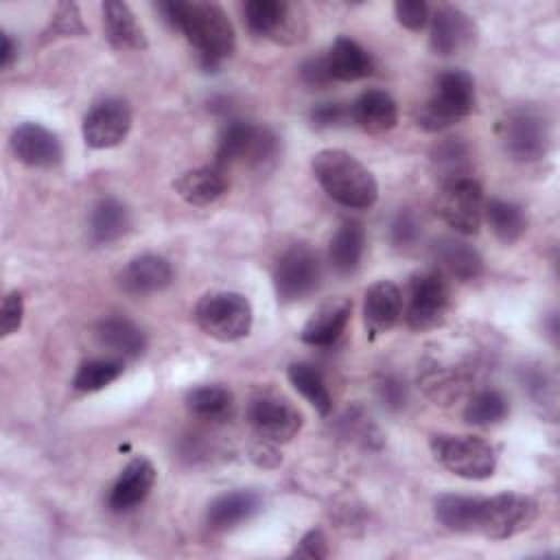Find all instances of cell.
<instances>
[{
  "mask_svg": "<svg viewBox=\"0 0 560 560\" xmlns=\"http://www.w3.org/2000/svg\"><path fill=\"white\" fill-rule=\"evenodd\" d=\"M158 9L164 15V20L173 28L182 31L186 39L199 50L206 68H214L234 52V26L221 4L199 0H171L160 2Z\"/></svg>",
  "mask_w": 560,
  "mask_h": 560,
  "instance_id": "obj_1",
  "label": "cell"
},
{
  "mask_svg": "<svg viewBox=\"0 0 560 560\" xmlns=\"http://www.w3.org/2000/svg\"><path fill=\"white\" fill-rule=\"evenodd\" d=\"M313 175L330 199L346 208H370L378 199L374 175L343 149H322L313 155Z\"/></svg>",
  "mask_w": 560,
  "mask_h": 560,
  "instance_id": "obj_2",
  "label": "cell"
},
{
  "mask_svg": "<svg viewBox=\"0 0 560 560\" xmlns=\"http://www.w3.org/2000/svg\"><path fill=\"white\" fill-rule=\"evenodd\" d=\"M475 81L468 72L451 68L444 70L433 85L431 96L418 109V125L427 131H442L475 109Z\"/></svg>",
  "mask_w": 560,
  "mask_h": 560,
  "instance_id": "obj_3",
  "label": "cell"
},
{
  "mask_svg": "<svg viewBox=\"0 0 560 560\" xmlns=\"http://www.w3.org/2000/svg\"><path fill=\"white\" fill-rule=\"evenodd\" d=\"M503 151L516 162H536L549 153L551 127L547 116L534 105H516L497 122Z\"/></svg>",
  "mask_w": 560,
  "mask_h": 560,
  "instance_id": "obj_4",
  "label": "cell"
},
{
  "mask_svg": "<svg viewBox=\"0 0 560 560\" xmlns=\"http://www.w3.org/2000/svg\"><path fill=\"white\" fill-rule=\"evenodd\" d=\"M195 322L217 341H236L249 335L254 311L243 293L212 291L197 302Z\"/></svg>",
  "mask_w": 560,
  "mask_h": 560,
  "instance_id": "obj_5",
  "label": "cell"
},
{
  "mask_svg": "<svg viewBox=\"0 0 560 560\" xmlns=\"http://www.w3.org/2000/svg\"><path fill=\"white\" fill-rule=\"evenodd\" d=\"M429 446L435 462L462 479L481 481L492 477L497 468V453L492 444L477 435L435 433L431 435Z\"/></svg>",
  "mask_w": 560,
  "mask_h": 560,
  "instance_id": "obj_6",
  "label": "cell"
},
{
  "mask_svg": "<svg viewBox=\"0 0 560 560\" xmlns=\"http://www.w3.org/2000/svg\"><path fill=\"white\" fill-rule=\"evenodd\" d=\"M451 311V287L442 271H418L402 295L405 324L411 330L438 328Z\"/></svg>",
  "mask_w": 560,
  "mask_h": 560,
  "instance_id": "obj_7",
  "label": "cell"
},
{
  "mask_svg": "<svg viewBox=\"0 0 560 560\" xmlns=\"http://www.w3.org/2000/svg\"><path fill=\"white\" fill-rule=\"evenodd\" d=\"M278 153V138L271 129L252 125L247 120H232L223 127L217 147V168H225L234 162L258 166L269 162Z\"/></svg>",
  "mask_w": 560,
  "mask_h": 560,
  "instance_id": "obj_8",
  "label": "cell"
},
{
  "mask_svg": "<svg viewBox=\"0 0 560 560\" xmlns=\"http://www.w3.org/2000/svg\"><path fill=\"white\" fill-rule=\"evenodd\" d=\"M538 518V503L518 492H501L481 499L477 532L490 540L512 538L534 525Z\"/></svg>",
  "mask_w": 560,
  "mask_h": 560,
  "instance_id": "obj_9",
  "label": "cell"
},
{
  "mask_svg": "<svg viewBox=\"0 0 560 560\" xmlns=\"http://www.w3.org/2000/svg\"><path fill=\"white\" fill-rule=\"evenodd\" d=\"M483 190L475 177L442 184L435 197V212L459 234H477L483 221Z\"/></svg>",
  "mask_w": 560,
  "mask_h": 560,
  "instance_id": "obj_10",
  "label": "cell"
},
{
  "mask_svg": "<svg viewBox=\"0 0 560 560\" xmlns=\"http://www.w3.org/2000/svg\"><path fill=\"white\" fill-rule=\"evenodd\" d=\"M322 280V262L306 243H293L282 252L273 269V287L282 302L311 295Z\"/></svg>",
  "mask_w": 560,
  "mask_h": 560,
  "instance_id": "obj_11",
  "label": "cell"
},
{
  "mask_svg": "<svg viewBox=\"0 0 560 560\" xmlns=\"http://www.w3.org/2000/svg\"><path fill=\"white\" fill-rule=\"evenodd\" d=\"M243 15L254 35L269 37L278 44H295L306 33L300 9L284 0H249L243 7Z\"/></svg>",
  "mask_w": 560,
  "mask_h": 560,
  "instance_id": "obj_12",
  "label": "cell"
},
{
  "mask_svg": "<svg viewBox=\"0 0 560 560\" xmlns=\"http://www.w3.org/2000/svg\"><path fill=\"white\" fill-rule=\"evenodd\" d=\"M131 129V109L127 101L109 96L92 105L85 114L81 133L92 149H112L120 144Z\"/></svg>",
  "mask_w": 560,
  "mask_h": 560,
  "instance_id": "obj_13",
  "label": "cell"
},
{
  "mask_svg": "<svg viewBox=\"0 0 560 560\" xmlns=\"http://www.w3.org/2000/svg\"><path fill=\"white\" fill-rule=\"evenodd\" d=\"M247 416L256 433L271 444L289 442L302 429V413L289 400L278 396L254 398Z\"/></svg>",
  "mask_w": 560,
  "mask_h": 560,
  "instance_id": "obj_14",
  "label": "cell"
},
{
  "mask_svg": "<svg viewBox=\"0 0 560 560\" xmlns=\"http://www.w3.org/2000/svg\"><path fill=\"white\" fill-rule=\"evenodd\" d=\"M9 144L13 155L31 168H52L63 158V149L57 133L31 120L18 125L11 131Z\"/></svg>",
  "mask_w": 560,
  "mask_h": 560,
  "instance_id": "obj_15",
  "label": "cell"
},
{
  "mask_svg": "<svg viewBox=\"0 0 560 560\" xmlns=\"http://www.w3.org/2000/svg\"><path fill=\"white\" fill-rule=\"evenodd\" d=\"M429 24H431L429 44L433 52L442 57L466 50L477 37V26L472 18L457 7H440L431 15Z\"/></svg>",
  "mask_w": 560,
  "mask_h": 560,
  "instance_id": "obj_16",
  "label": "cell"
},
{
  "mask_svg": "<svg viewBox=\"0 0 560 560\" xmlns=\"http://www.w3.org/2000/svg\"><path fill=\"white\" fill-rule=\"evenodd\" d=\"M173 282V269L158 254H140L131 258L118 273V284L127 295L144 298L164 291Z\"/></svg>",
  "mask_w": 560,
  "mask_h": 560,
  "instance_id": "obj_17",
  "label": "cell"
},
{
  "mask_svg": "<svg viewBox=\"0 0 560 560\" xmlns=\"http://www.w3.org/2000/svg\"><path fill=\"white\" fill-rule=\"evenodd\" d=\"M155 466L147 459V457H136L131 459L122 470L120 475L116 477L109 494H107V505L112 512H129L133 510L136 505H140L153 483H155Z\"/></svg>",
  "mask_w": 560,
  "mask_h": 560,
  "instance_id": "obj_18",
  "label": "cell"
},
{
  "mask_svg": "<svg viewBox=\"0 0 560 560\" xmlns=\"http://www.w3.org/2000/svg\"><path fill=\"white\" fill-rule=\"evenodd\" d=\"M402 315V293L392 280H378L365 289L363 322L370 337L389 332Z\"/></svg>",
  "mask_w": 560,
  "mask_h": 560,
  "instance_id": "obj_19",
  "label": "cell"
},
{
  "mask_svg": "<svg viewBox=\"0 0 560 560\" xmlns=\"http://www.w3.org/2000/svg\"><path fill=\"white\" fill-rule=\"evenodd\" d=\"M352 315V302L346 298H337L324 302L302 326L300 339L315 348L332 346L346 330Z\"/></svg>",
  "mask_w": 560,
  "mask_h": 560,
  "instance_id": "obj_20",
  "label": "cell"
},
{
  "mask_svg": "<svg viewBox=\"0 0 560 560\" xmlns=\"http://www.w3.org/2000/svg\"><path fill=\"white\" fill-rule=\"evenodd\" d=\"M103 31L112 48L116 50H144L147 35L138 24L131 7L120 0H105L103 7Z\"/></svg>",
  "mask_w": 560,
  "mask_h": 560,
  "instance_id": "obj_21",
  "label": "cell"
},
{
  "mask_svg": "<svg viewBox=\"0 0 560 560\" xmlns=\"http://www.w3.org/2000/svg\"><path fill=\"white\" fill-rule=\"evenodd\" d=\"M324 57L332 81L350 83L365 79L374 72V61L370 52L350 37H337Z\"/></svg>",
  "mask_w": 560,
  "mask_h": 560,
  "instance_id": "obj_22",
  "label": "cell"
},
{
  "mask_svg": "<svg viewBox=\"0 0 560 560\" xmlns=\"http://www.w3.org/2000/svg\"><path fill=\"white\" fill-rule=\"evenodd\" d=\"M260 510V497L254 490H232L223 492L210 501L206 521L210 529L225 532L245 521H249Z\"/></svg>",
  "mask_w": 560,
  "mask_h": 560,
  "instance_id": "obj_23",
  "label": "cell"
},
{
  "mask_svg": "<svg viewBox=\"0 0 560 560\" xmlns=\"http://www.w3.org/2000/svg\"><path fill=\"white\" fill-rule=\"evenodd\" d=\"M352 120L370 133H383L396 127L398 105L385 90H365L350 105Z\"/></svg>",
  "mask_w": 560,
  "mask_h": 560,
  "instance_id": "obj_24",
  "label": "cell"
},
{
  "mask_svg": "<svg viewBox=\"0 0 560 560\" xmlns=\"http://www.w3.org/2000/svg\"><path fill=\"white\" fill-rule=\"evenodd\" d=\"M175 192L190 206H208L228 190V179L217 166H201L182 173L173 182Z\"/></svg>",
  "mask_w": 560,
  "mask_h": 560,
  "instance_id": "obj_25",
  "label": "cell"
},
{
  "mask_svg": "<svg viewBox=\"0 0 560 560\" xmlns=\"http://www.w3.org/2000/svg\"><path fill=\"white\" fill-rule=\"evenodd\" d=\"M433 258L444 273L457 280H475L483 271L481 254L459 238H440L433 247Z\"/></svg>",
  "mask_w": 560,
  "mask_h": 560,
  "instance_id": "obj_26",
  "label": "cell"
},
{
  "mask_svg": "<svg viewBox=\"0 0 560 560\" xmlns=\"http://www.w3.org/2000/svg\"><path fill=\"white\" fill-rule=\"evenodd\" d=\"M96 339L109 352L122 359H136L147 350V337L140 326L127 317H105L96 326Z\"/></svg>",
  "mask_w": 560,
  "mask_h": 560,
  "instance_id": "obj_27",
  "label": "cell"
},
{
  "mask_svg": "<svg viewBox=\"0 0 560 560\" xmlns=\"http://www.w3.org/2000/svg\"><path fill=\"white\" fill-rule=\"evenodd\" d=\"M129 225H131V219H129L127 206L114 197H105L90 212V221H88L90 241L94 245H109L118 241L129 230Z\"/></svg>",
  "mask_w": 560,
  "mask_h": 560,
  "instance_id": "obj_28",
  "label": "cell"
},
{
  "mask_svg": "<svg viewBox=\"0 0 560 560\" xmlns=\"http://www.w3.org/2000/svg\"><path fill=\"white\" fill-rule=\"evenodd\" d=\"M365 249V230L359 221H346L339 225V230L332 234L330 245H328V262L330 267L348 276L357 271Z\"/></svg>",
  "mask_w": 560,
  "mask_h": 560,
  "instance_id": "obj_29",
  "label": "cell"
},
{
  "mask_svg": "<svg viewBox=\"0 0 560 560\" xmlns=\"http://www.w3.org/2000/svg\"><path fill=\"white\" fill-rule=\"evenodd\" d=\"M483 497H464V494H440L435 499L433 512L440 525L451 532L468 534L477 532L479 512Z\"/></svg>",
  "mask_w": 560,
  "mask_h": 560,
  "instance_id": "obj_30",
  "label": "cell"
},
{
  "mask_svg": "<svg viewBox=\"0 0 560 560\" xmlns=\"http://www.w3.org/2000/svg\"><path fill=\"white\" fill-rule=\"evenodd\" d=\"M483 219L501 243H514L527 230V212L518 203L508 199H488L483 203Z\"/></svg>",
  "mask_w": 560,
  "mask_h": 560,
  "instance_id": "obj_31",
  "label": "cell"
},
{
  "mask_svg": "<svg viewBox=\"0 0 560 560\" xmlns=\"http://www.w3.org/2000/svg\"><path fill=\"white\" fill-rule=\"evenodd\" d=\"M431 166L442 184L472 177L470 175V149L462 138H444L431 149Z\"/></svg>",
  "mask_w": 560,
  "mask_h": 560,
  "instance_id": "obj_32",
  "label": "cell"
},
{
  "mask_svg": "<svg viewBox=\"0 0 560 560\" xmlns=\"http://www.w3.org/2000/svg\"><path fill=\"white\" fill-rule=\"evenodd\" d=\"M186 407L192 416L208 422H223L234 411V396L221 385H199L188 392Z\"/></svg>",
  "mask_w": 560,
  "mask_h": 560,
  "instance_id": "obj_33",
  "label": "cell"
},
{
  "mask_svg": "<svg viewBox=\"0 0 560 560\" xmlns=\"http://www.w3.org/2000/svg\"><path fill=\"white\" fill-rule=\"evenodd\" d=\"M289 383L293 385V389L298 394H302L311 407H315V411L319 416H328L332 409V396L322 378V374L308 365V363H291L287 370Z\"/></svg>",
  "mask_w": 560,
  "mask_h": 560,
  "instance_id": "obj_34",
  "label": "cell"
},
{
  "mask_svg": "<svg viewBox=\"0 0 560 560\" xmlns=\"http://www.w3.org/2000/svg\"><path fill=\"white\" fill-rule=\"evenodd\" d=\"M122 374L120 359H90L83 361L72 378V387L83 394L101 392Z\"/></svg>",
  "mask_w": 560,
  "mask_h": 560,
  "instance_id": "obj_35",
  "label": "cell"
},
{
  "mask_svg": "<svg viewBox=\"0 0 560 560\" xmlns=\"http://www.w3.org/2000/svg\"><path fill=\"white\" fill-rule=\"evenodd\" d=\"M508 411H510V405L501 392L481 389L468 400L464 409V420L475 427H490V424H499L508 416Z\"/></svg>",
  "mask_w": 560,
  "mask_h": 560,
  "instance_id": "obj_36",
  "label": "cell"
},
{
  "mask_svg": "<svg viewBox=\"0 0 560 560\" xmlns=\"http://www.w3.org/2000/svg\"><path fill=\"white\" fill-rule=\"evenodd\" d=\"M88 33L79 7L74 2H61L46 28V37H83Z\"/></svg>",
  "mask_w": 560,
  "mask_h": 560,
  "instance_id": "obj_37",
  "label": "cell"
},
{
  "mask_svg": "<svg viewBox=\"0 0 560 560\" xmlns=\"http://www.w3.org/2000/svg\"><path fill=\"white\" fill-rule=\"evenodd\" d=\"M394 13L398 24L409 31H422L431 20V11L424 0H398L394 4Z\"/></svg>",
  "mask_w": 560,
  "mask_h": 560,
  "instance_id": "obj_38",
  "label": "cell"
},
{
  "mask_svg": "<svg viewBox=\"0 0 560 560\" xmlns=\"http://www.w3.org/2000/svg\"><path fill=\"white\" fill-rule=\"evenodd\" d=\"M348 120H352L350 105L339 103V101H326V103H319L311 109V122L317 129H332V127H339Z\"/></svg>",
  "mask_w": 560,
  "mask_h": 560,
  "instance_id": "obj_39",
  "label": "cell"
},
{
  "mask_svg": "<svg viewBox=\"0 0 560 560\" xmlns=\"http://www.w3.org/2000/svg\"><path fill=\"white\" fill-rule=\"evenodd\" d=\"M24 319V298L20 291H9L2 300V311H0V330L2 337H9L18 332Z\"/></svg>",
  "mask_w": 560,
  "mask_h": 560,
  "instance_id": "obj_40",
  "label": "cell"
},
{
  "mask_svg": "<svg viewBox=\"0 0 560 560\" xmlns=\"http://www.w3.org/2000/svg\"><path fill=\"white\" fill-rule=\"evenodd\" d=\"M420 236V221L411 210H400L392 223V241L396 247H411Z\"/></svg>",
  "mask_w": 560,
  "mask_h": 560,
  "instance_id": "obj_41",
  "label": "cell"
},
{
  "mask_svg": "<svg viewBox=\"0 0 560 560\" xmlns=\"http://www.w3.org/2000/svg\"><path fill=\"white\" fill-rule=\"evenodd\" d=\"M328 538L322 529H308L291 551V558H306V560H324L328 558Z\"/></svg>",
  "mask_w": 560,
  "mask_h": 560,
  "instance_id": "obj_42",
  "label": "cell"
},
{
  "mask_svg": "<svg viewBox=\"0 0 560 560\" xmlns=\"http://www.w3.org/2000/svg\"><path fill=\"white\" fill-rule=\"evenodd\" d=\"M300 74H302V81L308 85V88H328L332 83L330 74H328V66H326V57H313L308 61L302 63L300 68Z\"/></svg>",
  "mask_w": 560,
  "mask_h": 560,
  "instance_id": "obj_43",
  "label": "cell"
},
{
  "mask_svg": "<svg viewBox=\"0 0 560 560\" xmlns=\"http://www.w3.org/2000/svg\"><path fill=\"white\" fill-rule=\"evenodd\" d=\"M381 396H383V400H387V405L400 407L402 400H405V389H402V385H400L398 381L385 378V381L381 383Z\"/></svg>",
  "mask_w": 560,
  "mask_h": 560,
  "instance_id": "obj_44",
  "label": "cell"
},
{
  "mask_svg": "<svg viewBox=\"0 0 560 560\" xmlns=\"http://www.w3.org/2000/svg\"><path fill=\"white\" fill-rule=\"evenodd\" d=\"M15 55H18V46H15V42L11 39V35H9V33H2L0 66H2V68H9V66L13 63V59H15Z\"/></svg>",
  "mask_w": 560,
  "mask_h": 560,
  "instance_id": "obj_45",
  "label": "cell"
}]
</instances>
